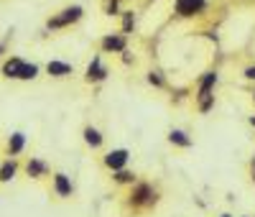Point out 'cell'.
Masks as SVG:
<instances>
[{"label": "cell", "mask_w": 255, "mask_h": 217, "mask_svg": "<svg viewBox=\"0 0 255 217\" xmlns=\"http://www.w3.org/2000/svg\"><path fill=\"white\" fill-rule=\"evenodd\" d=\"M84 138H87L89 146H100V143H102V136L97 133L95 128H87V130H84Z\"/></svg>", "instance_id": "9c48e42d"}, {"label": "cell", "mask_w": 255, "mask_h": 217, "mask_svg": "<svg viewBox=\"0 0 255 217\" xmlns=\"http://www.w3.org/2000/svg\"><path fill=\"white\" fill-rule=\"evenodd\" d=\"M253 177H255V161H253Z\"/></svg>", "instance_id": "e0dca14e"}, {"label": "cell", "mask_w": 255, "mask_h": 217, "mask_svg": "<svg viewBox=\"0 0 255 217\" xmlns=\"http://www.w3.org/2000/svg\"><path fill=\"white\" fill-rule=\"evenodd\" d=\"M43 171V166L38 164V161H34V164H28V174H31V177H36V174H41Z\"/></svg>", "instance_id": "5bb4252c"}, {"label": "cell", "mask_w": 255, "mask_h": 217, "mask_svg": "<svg viewBox=\"0 0 255 217\" xmlns=\"http://www.w3.org/2000/svg\"><path fill=\"white\" fill-rule=\"evenodd\" d=\"M102 77H105V69L100 67V59H95L87 69V79H102Z\"/></svg>", "instance_id": "52a82bcc"}, {"label": "cell", "mask_w": 255, "mask_h": 217, "mask_svg": "<svg viewBox=\"0 0 255 217\" xmlns=\"http://www.w3.org/2000/svg\"><path fill=\"white\" fill-rule=\"evenodd\" d=\"M250 123H253V125H255V118H253V120H250Z\"/></svg>", "instance_id": "ac0fdd59"}, {"label": "cell", "mask_w": 255, "mask_h": 217, "mask_svg": "<svg viewBox=\"0 0 255 217\" xmlns=\"http://www.w3.org/2000/svg\"><path fill=\"white\" fill-rule=\"evenodd\" d=\"M56 192L62 194V197L72 194V184H69V179L64 177V174H59V177H56Z\"/></svg>", "instance_id": "5b68a950"}, {"label": "cell", "mask_w": 255, "mask_h": 217, "mask_svg": "<svg viewBox=\"0 0 255 217\" xmlns=\"http://www.w3.org/2000/svg\"><path fill=\"white\" fill-rule=\"evenodd\" d=\"M5 77H18V79H34L36 77V67L34 64H23L21 59H10L8 64H5Z\"/></svg>", "instance_id": "6da1fadb"}, {"label": "cell", "mask_w": 255, "mask_h": 217, "mask_svg": "<svg viewBox=\"0 0 255 217\" xmlns=\"http://www.w3.org/2000/svg\"><path fill=\"white\" fill-rule=\"evenodd\" d=\"M148 197H151V189H148V186H138V192H136V202H146Z\"/></svg>", "instance_id": "4fadbf2b"}, {"label": "cell", "mask_w": 255, "mask_h": 217, "mask_svg": "<svg viewBox=\"0 0 255 217\" xmlns=\"http://www.w3.org/2000/svg\"><path fill=\"white\" fill-rule=\"evenodd\" d=\"M13 174H16V164H5L3 169H0V179L8 181V179H13Z\"/></svg>", "instance_id": "30bf717a"}, {"label": "cell", "mask_w": 255, "mask_h": 217, "mask_svg": "<svg viewBox=\"0 0 255 217\" xmlns=\"http://www.w3.org/2000/svg\"><path fill=\"white\" fill-rule=\"evenodd\" d=\"M125 161H128V151H112V153H108V158H105V164L110 169H120Z\"/></svg>", "instance_id": "277c9868"}, {"label": "cell", "mask_w": 255, "mask_h": 217, "mask_svg": "<svg viewBox=\"0 0 255 217\" xmlns=\"http://www.w3.org/2000/svg\"><path fill=\"white\" fill-rule=\"evenodd\" d=\"M102 46H105V49H115V51H120V49L125 46V41L120 38V36H108V38L102 41Z\"/></svg>", "instance_id": "ba28073f"}, {"label": "cell", "mask_w": 255, "mask_h": 217, "mask_svg": "<svg viewBox=\"0 0 255 217\" xmlns=\"http://www.w3.org/2000/svg\"><path fill=\"white\" fill-rule=\"evenodd\" d=\"M69 72H72V67H69V64H62V62H51V64H49V74H54V77L69 74Z\"/></svg>", "instance_id": "8992f818"}, {"label": "cell", "mask_w": 255, "mask_h": 217, "mask_svg": "<svg viewBox=\"0 0 255 217\" xmlns=\"http://www.w3.org/2000/svg\"><path fill=\"white\" fill-rule=\"evenodd\" d=\"M117 179H120V181H130L133 177H130V174H128V171H120V174H117Z\"/></svg>", "instance_id": "9a60e30c"}, {"label": "cell", "mask_w": 255, "mask_h": 217, "mask_svg": "<svg viewBox=\"0 0 255 217\" xmlns=\"http://www.w3.org/2000/svg\"><path fill=\"white\" fill-rule=\"evenodd\" d=\"M79 16H82V8H69V10H64V16H59V18L49 21V26H51V28L67 26V23H72V21H77Z\"/></svg>", "instance_id": "3957f363"}, {"label": "cell", "mask_w": 255, "mask_h": 217, "mask_svg": "<svg viewBox=\"0 0 255 217\" xmlns=\"http://www.w3.org/2000/svg\"><path fill=\"white\" fill-rule=\"evenodd\" d=\"M21 148H23V136H21V133H16V136L10 138V153H18Z\"/></svg>", "instance_id": "8fae6325"}, {"label": "cell", "mask_w": 255, "mask_h": 217, "mask_svg": "<svg viewBox=\"0 0 255 217\" xmlns=\"http://www.w3.org/2000/svg\"><path fill=\"white\" fill-rule=\"evenodd\" d=\"M0 51H3V46H0Z\"/></svg>", "instance_id": "d6986e66"}, {"label": "cell", "mask_w": 255, "mask_h": 217, "mask_svg": "<svg viewBox=\"0 0 255 217\" xmlns=\"http://www.w3.org/2000/svg\"><path fill=\"white\" fill-rule=\"evenodd\" d=\"M245 74H248V77H250V79H255V67H250V69H248V72H245Z\"/></svg>", "instance_id": "2e32d148"}, {"label": "cell", "mask_w": 255, "mask_h": 217, "mask_svg": "<svg viewBox=\"0 0 255 217\" xmlns=\"http://www.w3.org/2000/svg\"><path fill=\"white\" fill-rule=\"evenodd\" d=\"M171 141L179 143V146H189V138L184 133H179V130H174V133H171Z\"/></svg>", "instance_id": "7c38bea8"}, {"label": "cell", "mask_w": 255, "mask_h": 217, "mask_svg": "<svg viewBox=\"0 0 255 217\" xmlns=\"http://www.w3.org/2000/svg\"><path fill=\"white\" fill-rule=\"evenodd\" d=\"M204 8V0H176V10L182 16H194Z\"/></svg>", "instance_id": "7a4b0ae2"}]
</instances>
